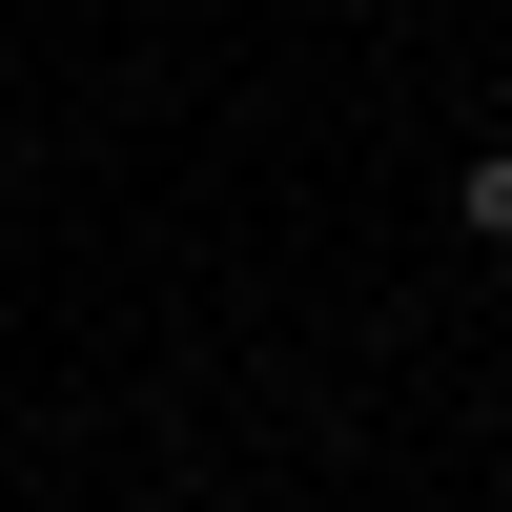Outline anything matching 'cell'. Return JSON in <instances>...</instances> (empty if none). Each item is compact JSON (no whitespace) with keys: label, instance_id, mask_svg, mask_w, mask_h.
Segmentation results:
<instances>
[{"label":"cell","instance_id":"6da1fadb","mask_svg":"<svg viewBox=\"0 0 512 512\" xmlns=\"http://www.w3.org/2000/svg\"><path fill=\"white\" fill-rule=\"evenodd\" d=\"M451 226H492V246H512V144L472 164V185H451Z\"/></svg>","mask_w":512,"mask_h":512}]
</instances>
